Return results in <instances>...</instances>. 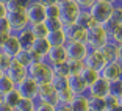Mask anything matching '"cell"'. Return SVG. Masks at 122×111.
Masks as SVG:
<instances>
[{
    "instance_id": "cell-38",
    "label": "cell",
    "mask_w": 122,
    "mask_h": 111,
    "mask_svg": "<svg viewBox=\"0 0 122 111\" xmlns=\"http://www.w3.org/2000/svg\"><path fill=\"white\" fill-rule=\"evenodd\" d=\"M44 13H46V19L60 17V10H58V3H55V5H47V6H44Z\"/></svg>"
},
{
    "instance_id": "cell-2",
    "label": "cell",
    "mask_w": 122,
    "mask_h": 111,
    "mask_svg": "<svg viewBox=\"0 0 122 111\" xmlns=\"http://www.w3.org/2000/svg\"><path fill=\"white\" fill-rule=\"evenodd\" d=\"M110 36L105 31V28L102 25H94L89 30H86V41L85 44L88 45L89 50H100L102 47L108 42Z\"/></svg>"
},
{
    "instance_id": "cell-21",
    "label": "cell",
    "mask_w": 122,
    "mask_h": 111,
    "mask_svg": "<svg viewBox=\"0 0 122 111\" xmlns=\"http://www.w3.org/2000/svg\"><path fill=\"white\" fill-rule=\"evenodd\" d=\"M71 111H89V100L88 96H74V99L71 100V103L67 105Z\"/></svg>"
},
{
    "instance_id": "cell-34",
    "label": "cell",
    "mask_w": 122,
    "mask_h": 111,
    "mask_svg": "<svg viewBox=\"0 0 122 111\" xmlns=\"http://www.w3.org/2000/svg\"><path fill=\"white\" fill-rule=\"evenodd\" d=\"M52 86L58 91H63V89H67V77H61V75H53L50 80Z\"/></svg>"
},
{
    "instance_id": "cell-40",
    "label": "cell",
    "mask_w": 122,
    "mask_h": 111,
    "mask_svg": "<svg viewBox=\"0 0 122 111\" xmlns=\"http://www.w3.org/2000/svg\"><path fill=\"white\" fill-rule=\"evenodd\" d=\"M33 111H55V105L47 103V102H38L36 100L35 110Z\"/></svg>"
},
{
    "instance_id": "cell-49",
    "label": "cell",
    "mask_w": 122,
    "mask_h": 111,
    "mask_svg": "<svg viewBox=\"0 0 122 111\" xmlns=\"http://www.w3.org/2000/svg\"><path fill=\"white\" fill-rule=\"evenodd\" d=\"M100 2H107V3H114L116 0H100Z\"/></svg>"
},
{
    "instance_id": "cell-3",
    "label": "cell",
    "mask_w": 122,
    "mask_h": 111,
    "mask_svg": "<svg viewBox=\"0 0 122 111\" xmlns=\"http://www.w3.org/2000/svg\"><path fill=\"white\" fill-rule=\"evenodd\" d=\"M58 10H60V20L63 25L75 24L80 11H81L74 0H60L58 2Z\"/></svg>"
},
{
    "instance_id": "cell-15",
    "label": "cell",
    "mask_w": 122,
    "mask_h": 111,
    "mask_svg": "<svg viewBox=\"0 0 122 111\" xmlns=\"http://www.w3.org/2000/svg\"><path fill=\"white\" fill-rule=\"evenodd\" d=\"M5 75H6L11 81H14L16 85H17L19 81H22L25 77H28L27 75V67L20 66L19 63H16L14 60L11 61V64L8 66V69L5 71Z\"/></svg>"
},
{
    "instance_id": "cell-50",
    "label": "cell",
    "mask_w": 122,
    "mask_h": 111,
    "mask_svg": "<svg viewBox=\"0 0 122 111\" xmlns=\"http://www.w3.org/2000/svg\"><path fill=\"white\" fill-rule=\"evenodd\" d=\"M8 2H10V0H0V3H3V5H6Z\"/></svg>"
},
{
    "instance_id": "cell-25",
    "label": "cell",
    "mask_w": 122,
    "mask_h": 111,
    "mask_svg": "<svg viewBox=\"0 0 122 111\" xmlns=\"http://www.w3.org/2000/svg\"><path fill=\"white\" fill-rule=\"evenodd\" d=\"M107 111H113L116 108H122V96H116V94H108L103 99Z\"/></svg>"
},
{
    "instance_id": "cell-6",
    "label": "cell",
    "mask_w": 122,
    "mask_h": 111,
    "mask_svg": "<svg viewBox=\"0 0 122 111\" xmlns=\"http://www.w3.org/2000/svg\"><path fill=\"white\" fill-rule=\"evenodd\" d=\"M25 14L30 24H41L46 19V13H44V6L38 2V0H30L28 5L25 6Z\"/></svg>"
},
{
    "instance_id": "cell-52",
    "label": "cell",
    "mask_w": 122,
    "mask_h": 111,
    "mask_svg": "<svg viewBox=\"0 0 122 111\" xmlns=\"http://www.w3.org/2000/svg\"><path fill=\"white\" fill-rule=\"evenodd\" d=\"M2 56H3V53H2V50H0V60H2Z\"/></svg>"
},
{
    "instance_id": "cell-10",
    "label": "cell",
    "mask_w": 122,
    "mask_h": 111,
    "mask_svg": "<svg viewBox=\"0 0 122 111\" xmlns=\"http://www.w3.org/2000/svg\"><path fill=\"white\" fill-rule=\"evenodd\" d=\"M38 102H47L56 106V89H55L52 83H41L38 85V96H36Z\"/></svg>"
},
{
    "instance_id": "cell-53",
    "label": "cell",
    "mask_w": 122,
    "mask_h": 111,
    "mask_svg": "<svg viewBox=\"0 0 122 111\" xmlns=\"http://www.w3.org/2000/svg\"><path fill=\"white\" fill-rule=\"evenodd\" d=\"M58 2H60V0H58Z\"/></svg>"
},
{
    "instance_id": "cell-20",
    "label": "cell",
    "mask_w": 122,
    "mask_h": 111,
    "mask_svg": "<svg viewBox=\"0 0 122 111\" xmlns=\"http://www.w3.org/2000/svg\"><path fill=\"white\" fill-rule=\"evenodd\" d=\"M46 41L49 42L50 47H64V44L67 42L63 28L61 30H55V31H49L46 35Z\"/></svg>"
},
{
    "instance_id": "cell-46",
    "label": "cell",
    "mask_w": 122,
    "mask_h": 111,
    "mask_svg": "<svg viewBox=\"0 0 122 111\" xmlns=\"http://www.w3.org/2000/svg\"><path fill=\"white\" fill-rule=\"evenodd\" d=\"M0 111H14V110H13L11 106H8L3 100H0Z\"/></svg>"
},
{
    "instance_id": "cell-51",
    "label": "cell",
    "mask_w": 122,
    "mask_h": 111,
    "mask_svg": "<svg viewBox=\"0 0 122 111\" xmlns=\"http://www.w3.org/2000/svg\"><path fill=\"white\" fill-rule=\"evenodd\" d=\"M3 75H5V71H2V69H0V78H2Z\"/></svg>"
},
{
    "instance_id": "cell-4",
    "label": "cell",
    "mask_w": 122,
    "mask_h": 111,
    "mask_svg": "<svg viewBox=\"0 0 122 111\" xmlns=\"http://www.w3.org/2000/svg\"><path fill=\"white\" fill-rule=\"evenodd\" d=\"M88 11H89L91 17L94 19V22H96L97 25H103L105 22H107L108 19L116 13L111 3L100 2V0H96V2L92 3V6H91Z\"/></svg>"
},
{
    "instance_id": "cell-9",
    "label": "cell",
    "mask_w": 122,
    "mask_h": 111,
    "mask_svg": "<svg viewBox=\"0 0 122 111\" xmlns=\"http://www.w3.org/2000/svg\"><path fill=\"white\" fill-rule=\"evenodd\" d=\"M16 89H17V92L20 94V97L36 100V96H38V83H36L33 78L25 77L22 81H19L17 85H16Z\"/></svg>"
},
{
    "instance_id": "cell-33",
    "label": "cell",
    "mask_w": 122,
    "mask_h": 111,
    "mask_svg": "<svg viewBox=\"0 0 122 111\" xmlns=\"http://www.w3.org/2000/svg\"><path fill=\"white\" fill-rule=\"evenodd\" d=\"M89 100V111H107L105 100L99 97H88Z\"/></svg>"
},
{
    "instance_id": "cell-31",
    "label": "cell",
    "mask_w": 122,
    "mask_h": 111,
    "mask_svg": "<svg viewBox=\"0 0 122 111\" xmlns=\"http://www.w3.org/2000/svg\"><path fill=\"white\" fill-rule=\"evenodd\" d=\"M14 88H16V83L11 81L6 75H3L2 78H0V97L5 96L6 92H10V91H13Z\"/></svg>"
},
{
    "instance_id": "cell-7",
    "label": "cell",
    "mask_w": 122,
    "mask_h": 111,
    "mask_svg": "<svg viewBox=\"0 0 122 111\" xmlns=\"http://www.w3.org/2000/svg\"><path fill=\"white\" fill-rule=\"evenodd\" d=\"M64 50L66 55H67V60H77V61H83L85 56L88 55L89 49L85 42H72V41H67L64 44Z\"/></svg>"
},
{
    "instance_id": "cell-45",
    "label": "cell",
    "mask_w": 122,
    "mask_h": 111,
    "mask_svg": "<svg viewBox=\"0 0 122 111\" xmlns=\"http://www.w3.org/2000/svg\"><path fill=\"white\" fill-rule=\"evenodd\" d=\"M42 6H47V5H55V3H58V0H38Z\"/></svg>"
},
{
    "instance_id": "cell-14",
    "label": "cell",
    "mask_w": 122,
    "mask_h": 111,
    "mask_svg": "<svg viewBox=\"0 0 122 111\" xmlns=\"http://www.w3.org/2000/svg\"><path fill=\"white\" fill-rule=\"evenodd\" d=\"M63 31H64L66 41H72V42H85L86 41V30L78 27L77 24L63 25Z\"/></svg>"
},
{
    "instance_id": "cell-16",
    "label": "cell",
    "mask_w": 122,
    "mask_h": 111,
    "mask_svg": "<svg viewBox=\"0 0 122 111\" xmlns=\"http://www.w3.org/2000/svg\"><path fill=\"white\" fill-rule=\"evenodd\" d=\"M44 61L49 63L50 66L66 63L67 61V55H66L64 47H50L49 52H47V55L44 56Z\"/></svg>"
},
{
    "instance_id": "cell-19",
    "label": "cell",
    "mask_w": 122,
    "mask_h": 111,
    "mask_svg": "<svg viewBox=\"0 0 122 111\" xmlns=\"http://www.w3.org/2000/svg\"><path fill=\"white\" fill-rule=\"evenodd\" d=\"M19 50H20V45H19V41H17V36L13 33V35L8 38V41L5 42L3 49H2V53L5 55V56H10V58H14L16 55L19 53Z\"/></svg>"
},
{
    "instance_id": "cell-48",
    "label": "cell",
    "mask_w": 122,
    "mask_h": 111,
    "mask_svg": "<svg viewBox=\"0 0 122 111\" xmlns=\"http://www.w3.org/2000/svg\"><path fill=\"white\" fill-rule=\"evenodd\" d=\"M55 111H71V110H69L67 105H56V106H55Z\"/></svg>"
},
{
    "instance_id": "cell-32",
    "label": "cell",
    "mask_w": 122,
    "mask_h": 111,
    "mask_svg": "<svg viewBox=\"0 0 122 111\" xmlns=\"http://www.w3.org/2000/svg\"><path fill=\"white\" fill-rule=\"evenodd\" d=\"M72 99H74V94L69 89H63L56 92V102H58L56 105H69Z\"/></svg>"
},
{
    "instance_id": "cell-22",
    "label": "cell",
    "mask_w": 122,
    "mask_h": 111,
    "mask_svg": "<svg viewBox=\"0 0 122 111\" xmlns=\"http://www.w3.org/2000/svg\"><path fill=\"white\" fill-rule=\"evenodd\" d=\"M16 36H17V41H19V45H20L22 50H30V47H31L33 41H35V38H33V35L30 33L28 27H27L25 30H20L19 33H14Z\"/></svg>"
},
{
    "instance_id": "cell-24",
    "label": "cell",
    "mask_w": 122,
    "mask_h": 111,
    "mask_svg": "<svg viewBox=\"0 0 122 111\" xmlns=\"http://www.w3.org/2000/svg\"><path fill=\"white\" fill-rule=\"evenodd\" d=\"M49 49H50V45H49V42L46 41V38H41V39H35L31 44V47H30V50L35 52V53H38L39 56H46L47 52H49Z\"/></svg>"
},
{
    "instance_id": "cell-35",
    "label": "cell",
    "mask_w": 122,
    "mask_h": 111,
    "mask_svg": "<svg viewBox=\"0 0 122 111\" xmlns=\"http://www.w3.org/2000/svg\"><path fill=\"white\" fill-rule=\"evenodd\" d=\"M13 60L16 61V63H19L20 66H24V67H28L30 64H31V61H30V52L28 50H19V53L16 55Z\"/></svg>"
},
{
    "instance_id": "cell-29",
    "label": "cell",
    "mask_w": 122,
    "mask_h": 111,
    "mask_svg": "<svg viewBox=\"0 0 122 111\" xmlns=\"http://www.w3.org/2000/svg\"><path fill=\"white\" fill-rule=\"evenodd\" d=\"M30 0H10L5 6L8 13H17V11H25V6Z\"/></svg>"
},
{
    "instance_id": "cell-42",
    "label": "cell",
    "mask_w": 122,
    "mask_h": 111,
    "mask_svg": "<svg viewBox=\"0 0 122 111\" xmlns=\"http://www.w3.org/2000/svg\"><path fill=\"white\" fill-rule=\"evenodd\" d=\"M0 31H3V33H13V30H11L10 24H8V20H6V17L0 19Z\"/></svg>"
},
{
    "instance_id": "cell-18",
    "label": "cell",
    "mask_w": 122,
    "mask_h": 111,
    "mask_svg": "<svg viewBox=\"0 0 122 111\" xmlns=\"http://www.w3.org/2000/svg\"><path fill=\"white\" fill-rule=\"evenodd\" d=\"M102 27L108 33V36H111L116 31H122V13H114Z\"/></svg>"
},
{
    "instance_id": "cell-12",
    "label": "cell",
    "mask_w": 122,
    "mask_h": 111,
    "mask_svg": "<svg viewBox=\"0 0 122 111\" xmlns=\"http://www.w3.org/2000/svg\"><path fill=\"white\" fill-rule=\"evenodd\" d=\"M105 61H122V44H116L108 39V42L100 49Z\"/></svg>"
},
{
    "instance_id": "cell-5",
    "label": "cell",
    "mask_w": 122,
    "mask_h": 111,
    "mask_svg": "<svg viewBox=\"0 0 122 111\" xmlns=\"http://www.w3.org/2000/svg\"><path fill=\"white\" fill-rule=\"evenodd\" d=\"M99 75L105 78L108 83L121 81L122 78V61H108L99 72Z\"/></svg>"
},
{
    "instance_id": "cell-8",
    "label": "cell",
    "mask_w": 122,
    "mask_h": 111,
    "mask_svg": "<svg viewBox=\"0 0 122 111\" xmlns=\"http://www.w3.org/2000/svg\"><path fill=\"white\" fill-rule=\"evenodd\" d=\"M110 88H111V83H108L105 78H102L100 75L96 78V81L92 85L88 86V97H99V99H105V97L110 94Z\"/></svg>"
},
{
    "instance_id": "cell-43",
    "label": "cell",
    "mask_w": 122,
    "mask_h": 111,
    "mask_svg": "<svg viewBox=\"0 0 122 111\" xmlns=\"http://www.w3.org/2000/svg\"><path fill=\"white\" fill-rule=\"evenodd\" d=\"M11 61H13V58H10V56H2V60H0V69L2 71H6L8 69V66L11 64Z\"/></svg>"
},
{
    "instance_id": "cell-30",
    "label": "cell",
    "mask_w": 122,
    "mask_h": 111,
    "mask_svg": "<svg viewBox=\"0 0 122 111\" xmlns=\"http://www.w3.org/2000/svg\"><path fill=\"white\" fill-rule=\"evenodd\" d=\"M35 105H36V100L20 97V100H19V103L16 105L14 111H33L35 110Z\"/></svg>"
},
{
    "instance_id": "cell-13",
    "label": "cell",
    "mask_w": 122,
    "mask_h": 111,
    "mask_svg": "<svg viewBox=\"0 0 122 111\" xmlns=\"http://www.w3.org/2000/svg\"><path fill=\"white\" fill-rule=\"evenodd\" d=\"M105 63L107 61H105L103 55L100 53V50H89L88 55L85 56V60H83V66L85 67H89L96 72H100L102 67L105 66Z\"/></svg>"
},
{
    "instance_id": "cell-47",
    "label": "cell",
    "mask_w": 122,
    "mask_h": 111,
    "mask_svg": "<svg viewBox=\"0 0 122 111\" xmlns=\"http://www.w3.org/2000/svg\"><path fill=\"white\" fill-rule=\"evenodd\" d=\"M6 14H8L6 6H5L3 3H0V19H2V17H6Z\"/></svg>"
},
{
    "instance_id": "cell-36",
    "label": "cell",
    "mask_w": 122,
    "mask_h": 111,
    "mask_svg": "<svg viewBox=\"0 0 122 111\" xmlns=\"http://www.w3.org/2000/svg\"><path fill=\"white\" fill-rule=\"evenodd\" d=\"M66 66H67L69 75H77V74H80V71L83 69V61L67 60V61H66Z\"/></svg>"
},
{
    "instance_id": "cell-1",
    "label": "cell",
    "mask_w": 122,
    "mask_h": 111,
    "mask_svg": "<svg viewBox=\"0 0 122 111\" xmlns=\"http://www.w3.org/2000/svg\"><path fill=\"white\" fill-rule=\"evenodd\" d=\"M27 75L33 78L38 85L41 83H50L53 72H52V66L46 61H39V63H33L27 67Z\"/></svg>"
},
{
    "instance_id": "cell-27",
    "label": "cell",
    "mask_w": 122,
    "mask_h": 111,
    "mask_svg": "<svg viewBox=\"0 0 122 111\" xmlns=\"http://www.w3.org/2000/svg\"><path fill=\"white\" fill-rule=\"evenodd\" d=\"M80 77H81V80L85 83H86V86H89V85H92L94 81H96V78L99 77V72H96V71H92V69H89V67H85L83 66V69L80 71V74H78Z\"/></svg>"
},
{
    "instance_id": "cell-44",
    "label": "cell",
    "mask_w": 122,
    "mask_h": 111,
    "mask_svg": "<svg viewBox=\"0 0 122 111\" xmlns=\"http://www.w3.org/2000/svg\"><path fill=\"white\" fill-rule=\"evenodd\" d=\"M13 35V33H3V31H0V50L3 49V45H5V42L8 41V38Z\"/></svg>"
},
{
    "instance_id": "cell-41",
    "label": "cell",
    "mask_w": 122,
    "mask_h": 111,
    "mask_svg": "<svg viewBox=\"0 0 122 111\" xmlns=\"http://www.w3.org/2000/svg\"><path fill=\"white\" fill-rule=\"evenodd\" d=\"M74 2L80 6V10H89L96 0H74Z\"/></svg>"
},
{
    "instance_id": "cell-11",
    "label": "cell",
    "mask_w": 122,
    "mask_h": 111,
    "mask_svg": "<svg viewBox=\"0 0 122 111\" xmlns=\"http://www.w3.org/2000/svg\"><path fill=\"white\" fill-rule=\"evenodd\" d=\"M6 20L10 24L13 33H19L20 30H25L28 27V19H27L25 11H17V13H8Z\"/></svg>"
},
{
    "instance_id": "cell-26",
    "label": "cell",
    "mask_w": 122,
    "mask_h": 111,
    "mask_svg": "<svg viewBox=\"0 0 122 111\" xmlns=\"http://www.w3.org/2000/svg\"><path fill=\"white\" fill-rule=\"evenodd\" d=\"M0 100H3L5 103L8 105V106H11L13 110L16 108V105L19 103V100H20V94L17 92V89H13V91H10V92H6L5 96H2L0 97Z\"/></svg>"
},
{
    "instance_id": "cell-17",
    "label": "cell",
    "mask_w": 122,
    "mask_h": 111,
    "mask_svg": "<svg viewBox=\"0 0 122 111\" xmlns=\"http://www.w3.org/2000/svg\"><path fill=\"white\" fill-rule=\"evenodd\" d=\"M67 89L74 96H83L88 92V86L81 80V77L77 74V75H67Z\"/></svg>"
},
{
    "instance_id": "cell-23",
    "label": "cell",
    "mask_w": 122,
    "mask_h": 111,
    "mask_svg": "<svg viewBox=\"0 0 122 111\" xmlns=\"http://www.w3.org/2000/svg\"><path fill=\"white\" fill-rule=\"evenodd\" d=\"M75 24L78 27H81V28H85V30H89L91 27L97 25L96 22H94V19L91 17V14H89V11H88V10H81V11H80V14H78V17H77Z\"/></svg>"
},
{
    "instance_id": "cell-37",
    "label": "cell",
    "mask_w": 122,
    "mask_h": 111,
    "mask_svg": "<svg viewBox=\"0 0 122 111\" xmlns=\"http://www.w3.org/2000/svg\"><path fill=\"white\" fill-rule=\"evenodd\" d=\"M44 25H46L47 31H55V30H61V28H63V24H61L60 17L44 19Z\"/></svg>"
},
{
    "instance_id": "cell-28",
    "label": "cell",
    "mask_w": 122,
    "mask_h": 111,
    "mask_svg": "<svg viewBox=\"0 0 122 111\" xmlns=\"http://www.w3.org/2000/svg\"><path fill=\"white\" fill-rule=\"evenodd\" d=\"M28 30H30V33L33 35L35 39L46 38V35L49 33V31H47V28H46V25H44V22H41V24H30Z\"/></svg>"
},
{
    "instance_id": "cell-39",
    "label": "cell",
    "mask_w": 122,
    "mask_h": 111,
    "mask_svg": "<svg viewBox=\"0 0 122 111\" xmlns=\"http://www.w3.org/2000/svg\"><path fill=\"white\" fill-rule=\"evenodd\" d=\"M52 72H53V75H61V77H67L69 75V71H67L66 63H61V64L52 66Z\"/></svg>"
}]
</instances>
